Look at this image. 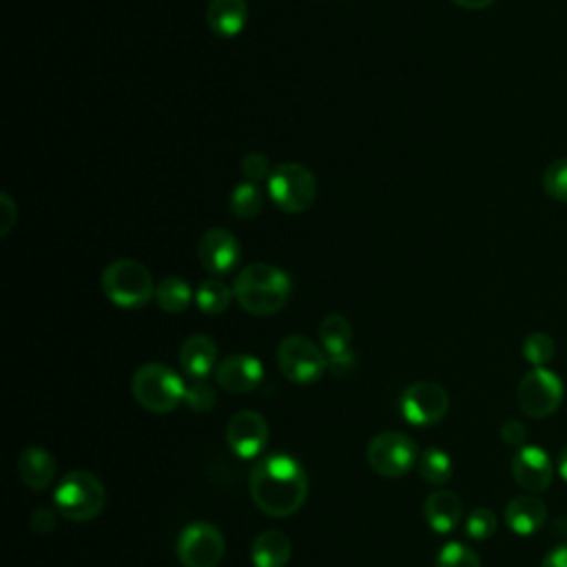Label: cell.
Returning <instances> with one entry per match:
<instances>
[{"mask_svg": "<svg viewBox=\"0 0 567 567\" xmlns=\"http://www.w3.org/2000/svg\"><path fill=\"white\" fill-rule=\"evenodd\" d=\"M252 503L268 516H292L306 501L308 476L290 454H268L252 465L248 478Z\"/></svg>", "mask_w": 567, "mask_h": 567, "instance_id": "cell-1", "label": "cell"}, {"mask_svg": "<svg viewBox=\"0 0 567 567\" xmlns=\"http://www.w3.org/2000/svg\"><path fill=\"white\" fill-rule=\"evenodd\" d=\"M292 292L290 275L272 264L255 261L241 268L233 281V295L241 310L255 317L279 312Z\"/></svg>", "mask_w": 567, "mask_h": 567, "instance_id": "cell-2", "label": "cell"}, {"mask_svg": "<svg viewBox=\"0 0 567 567\" xmlns=\"http://www.w3.org/2000/svg\"><path fill=\"white\" fill-rule=\"evenodd\" d=\"M104 297L126 310L144 308L151 299H155V288L157 284L153 281L151 270L131 257H120L113 259L104 270L100 279Z\"/></svg>", "mask_w": 567, "mask_h": 567, "instance_id": "cell-3", "label": "cell"}, {"mask_svg": "<svg viewBox=\"0 0 567 567\" xmlns=\"http://www.w3.org/2000/svg\"><path fill=\"white\" fill-rule=\"evenodd\" d=\"M55 512L73 523L93 520L106 505L102 481L84 470H73L60 478L53 492Z\"/></svg>", "mask_w": 567, "mask_h": 567, "instance_id": "cell-4", "label": "cell"}, {"mask_svg": "<svg viewBox=\"0 0 567 567\" xmlns=\"http://www.w3.org/2000/svg\"><path fill=\"white\" fill-rule=\"evenodd\" d=\"M131 390L135 401L144 410L153 414H166L173 412L184 401L186 383L173 368L153 361L135 370L131 379Z\"/></svg>", "mask_w": 567, "mask_h": 567, "instance_id": "cell-5", "label": "cell"}, {"mask_svg": "<svg viewBox=\"0 0 567 567\" xmlns=\"http://www.w3.org/2000/svg\"><path fill=\"white\" fill-rule=\"evenodd\" d=\"M268 197L284 213H303L317 199V179L299 162H284L268 177Z\"/></svg>", "mask_w": 567, "mask_h": 567, "instance_id": "cell-6", "label": "cell"}, {"mask_svg": "<svg viewBox=\"0 0 567 567\" xmlns=\"http://www.w3.org/2000/svg\"><path fill=\"white\" fill-rule=\"evenodd\" d=\"M279 372L292 383H312L328 370V354L303 334H288L277 346Z\"/></svg>", "mask_w": 567, "mask_h": 567, "instance_id": "cell-7", "label": "cell"}, {"mask_svg": "<svg viewBox=\"0 0 567 567\" xmlns=\"http://www.w3.org/2000/svg\"><path fill=\"white\" fill-rule=\"evenodd\" d=\"M365 461L379 476L399 478L419 463V447L408 434L390 430L370 439Z\"/></svg>", "mask_w": 567, "mask_h": 567, "instance_id": "cell-8", "label": "cell"}, {"mask_svg": "<svg viewBox=\"0 0 567 567\" xmlns=\"http://www.w3.org/2000/svg\"><path fill=\"white\" fill-rule=\"evenodd\" d=\"M565 396L563 379L549 368H532L516 388V401L520 410L532 419L554 414Z\"/></svg>", "mask_w": 567, "mask_h": 567, "instance_id": "cell-9", "label": "cell"}, {"mask_svg": "<svg viewBox=\"0 0 567 567\" xmlns=\"http://www.w3.org/2000/svg\"><path fill=\"white\" fill-rule=\"evenodd\" d=\"M224 534L206 520L186 525L177 536V560L184 567H217L224 558Z\"/></svg>", "mask_w": 567, "mask_h": 567, "instance_id": "cell-10", "label": "cell"}, {"mask_svg": "<svg viewBox=\"0 0 567 567\" xmlns=\"http://www.w3.org/2000/svg\"><path fill=\"white\" fill-rule=\"evenodd\" d=\"M450 408V396L443 385L434 381H416L401 394V414L408 423L427 427L439 423Z\"/></svg>", "mask_w": 567, "mask_h": 567, "instance_id": "cell-11", "label": "cell"}, {"mask_svg": "<svg viewBox=\"0 0 567 567\" xmlns=\"http://www.w3.org/2000/svg\"><path fill=\"white\" fill-rule=\"evenodd\" d=\"M195 252L202 268L213 277H224L233 272L241 259V246L237 237L226 228H208L197 239Z\"/></svg>", "mask_w": 567, "mask_h": 567, "instance_id": "cell-12", "label": "cell"}, {"mask_svg": "<svg viewBox=\"0 0 567 567\" xmlns=\"http://www.w3.org/2000/svg\"><path fill=\"white\" fill-rule=\"evenodd\" d=\"M226 443L239 458H255L268 443V423L259 412L239 410L228 419Z\"/></svg>", "mask_w": 567, "mask_h": 567, "instance_id": "cell-13", "label": "cell"}, {"mask_svg": "<svg viewBox=\"0 0 567 567\" xmlns=\"http://www.w3.org/2000/svg\"><path fill=\"white\" fill-rule=\"evenodd\" d=\"M512 476L527 494H538L549 487L554 478V463L543 447L523 445L512 456Z\"/></svg>", "mask_w": 567, "mask_h": 567, "instance_id": "cell-14", "label": "cell"}, {"mask_svg": "<svg viewBox=\"0 0 567 567\" xmlns=\"http://www.w3.org/2000/svg\"><path fill=\"white\" fill-rule=\"evenodd\" d=\"M264 368L261 361L252 354H230L221 359L215 368V381L221 390L233 392V394H244L255 390L261 383Z\"/></svg>", "mask_w": 567, "mask_h": 567, "instance_id": "cell-15", "label": "cell"}, {"mask_svg": "<svg viewBox=\"0 0 567 567\" xmlns=\"http://www.w3.org/2000/svg\"><path fill=\"white\" fill-rule=\"evenodd\" d=\"M505 525L516 534V536H532L536 534L547 518V507L545 503L534 496V494H520L514 496L505 505Z\"/></svg>", "mask_w": 567, "mask_h": 567, "instance_id": "cell-16", "label": "cell"}, {"mask_svg": "<svg viewBox=\"0 0 567 567\" xmlns=\"http://www.w3.org/2000/svg\"><path fill=\"white\" fill-rule=\"evenodd\" d=\"M179 368L190 379H206L217 368V346L206 334H190L179 346Z\"/></svg>", "mask_w": 567, "mask_h": 567, "instance_id": "cell-17", "label": "cell"}, {"mask_svg": "<svg viewBox=\"0 0 567 567\" xmlns=\"http://www.w3.org/2000/svg\"><path fill=\"white\" fill-rule=\"evenodd\" d=\"M423 516L432 532L450 534L463 518V503L454 492L436 489L425 498Z\"/></svg>", "mask_w": 567, "mask_h": 567, "instance_id": "cell-18", "label": "cell"}, {"mask_svg": "<svg viewBox=\"0 0 567 567\" xmlns=\"http://www.w3.org/2000/svg\"><path fill=\"white\" fill-rule=\"evenodd\" d=\"M18 476L20 481L29 487V489H47L53 483L55 476V461L53 456L38 445H29L20 452L18 463H16Z\"/></svg>", "mask_w": 567, "mask_h": 567, "instance_id": "cell-19", "label": "cell"}, {"mask_svg": "<svg viewBox=\"0 0 567 567\" xmlns=\"http://www.w3.org/2000/svg\"><path fill=\"white\" fill-rule=\"evenodd\" d=\"M248 20L246 0H210L206 9V24L219 38H235Z\"/></svg>", "mask_w": 567, "mask_h": 567, "instance_id": "cell-20", "label": "cell"}, {"mask_svg": "<svg viewBox=\"0 0 567 567\" xmlns=\"http://www.w3.org/2000/svg\"><path fill=\"white\" fill-rule=\"evenodd\" d=\"M290 551V538L281 529H264L250 543V560L255 567H286Z\"/></svg>", "mask_w": 567, "mask_h": 567, "instance_id": "cell-21", "label": "cell"}, {"mask_svg": "<svg viewBox=\"0 0 567 567\" xmlns=\"http://www.w3.org/2000/svg\"><path fill=\"white\" fill-rule=\"evenodd\" d=\"M319 341H321V348L326 350L328 357H337V354L348 352L350 341H352L350 321L339 312L326 315L323 321L319 323Z\"/></svg>", "mask_w": 567, "mask_h": 567, "instance_id": "cell-22", "label": "cell"}, {"mask_svg": "<svg viewBox=\"0 0 567 567\" xmlns=\"http://www.w3.org/2000/svg\"><path fill=\"white\" fill-rule=\"evenodd\" d=\"M155 301H157L159 310H164L168 315H177L190 306L193 290L186 279H182L177 275H166L159 279V284L155 288Z\"/></svg>", "mask_w": 567, "mask_h": 567, "instance_id": "cell-23", "label": "cell"}, {"mask_svg": "<svg viewBox=\"0 0 567 567\" xmlns=\"http://www.w3.org/2000/svg\"><path fill=\"white\" fill-rule=\"evenodd\" d=\"M235 299L233 286L224 284L217 277L204 279L195 290V303L204 315H221Z\"/></svg>", "mask_w": 567, "mask_h": 567, "instance_id": "cell-24", "label": "cell"}, {"mask_svg": "<svg viewBox=\"0 0 567 567\" xmlns=\"http://www.w3.org/2000/svg\"><path fill=\"white\" fill-rule=\"evenodd\" d=\"M228 208L239 219H255L264 208V193L259 184L239 182L228 195Z\"/></svg>", "mask_w": 567, "mask_h": 567, "instance_id": "cell-25", "label": "cell"}, {"mask_svg": "<svg viewBox=\"0 0 567 567\" xmlns=\"http://www.w3.org/2000/svg\"><path fill=\"white\" fill-rule=\"evenodd\" d=\"M419 474L430 485H443L452 478V458L439 447H427L419 456Z\"/></svg>", "mask_w": 567, "mask_h": 567, "instance_id": "cell-26", "label": "cell"}, {"mask_svg": "<svg viewBox=\"0 0 567 567\" xmlns=\"http://www.w3.org/2000/svg\"><path fill=\"white\" fill-rule=\"evenodd\" d=\"M523 357L534 368H547L556 354V341L547 332H532L523 341Z\"/></svg>", "mask_w": 567, "mask_h": 567, "instance_id": "cell-27", "label": "cell"}, {"mask_svg": "<svg viewBox=\"0 0 567 567\" xmlns=\"http://www.w3.org/2000/svg\"><path fill=\"white\" fill-rule=\"evenodd\" d=\"M436 567H481V558L467 545L452 540L439 549Z\"/></svg>", "mask_w": 567, "mask_h": 567, "instance_id": "cell-28", "label": "cell"}, {"mask_svg": "<svg viewBox=\"0 0 567 567\" xmlns=\"http://www.w3.org/2000/svg\"><path fill=\"white\" fill-rule=\"evenodd\" d=\"M543 190L554 199L567 204V157L554 159L543 173Z\"/></svg>", "mask_w": 567, "mask_h": 567, "instance_id": "cell-29", "label": "cell"}, {"mask_svg": "<svg viewBox=\"0 0 567 567\" xmlns=\"http://www.w3.org/2000/svg\"><path fill=\"white\" fill-rule=\"evenodd\" d=\"M496 527H498V520H496V514L489 507H476L465 518V534L472 540L492 538L496 534Z\"/></svg>", "mask_w": 567, "mask_h": 567, "instance_id": "cell-30", "label": "cell"}, {"mask_svg": "<svg viewBox=\"0 0 567 567\" xmlns=\"http://www.w3.org/2000/svg\"><path fill=\"white\" fill-rule=\"evenodd\" d=\"M217 396L213 385L206 379H193L190 383H186V394H184V403L195 410V412H208L215 405Z\"/></svg>", "mask_w": 567, "mask_h": 567, "instance_id": "cell-31", "label": "cell"}, {"mask_svg": "<svg viewBox=\"0 0 567 567\" xmlns=\"http://www.w3.org/2000/svg\"><path fill=\"white\" fill-rule=\"evenodd\" d=\"M239 168H241L244 179H246V182H252V184H259L261 179L270 177V173H272L268 157H266L264 153H259V151L246 153V155L241 157Z\"/></svg>", "mask_w": 567, "mask_h": 567, "instance_id": "cell-32", "label": "cell"}, {"mask_svg": "<svg viewBox=\"0 0 567 567\" xmlns=\"http://www.w3.org/2000/svg\"><path fill=\"white\" fill-rule=\"evenodd\" d=\"M18 221V206L9 193L0 195V235H9Z\"/></svg>", "mask_w": 567, "mask_h": 567, "instance_id": "cell-33", "label": "cell"}, {"mask_svg": "<svg viewBox=\"0 0 567 567\" xmlns=\"http://www.w3.org/2000/svg\"><path fill=\"white\" fill-rule=\"evenodd\" d=\"M501 439L505 445H512V447H523L525 445V436H527V430L523 427L520 421L516 419H507L503 425H501Z\"/></svg>", "mask_w": 567, "mask_h": 567, "instance_id": "cell-34", "label": "cell"}, {"mask_svg": "<svg viewBox=\"0 0 567 567\" xmlns=\"http://www.w3.org/2000/svg\"><path fill=\"white\" fill-rule=\"evenodd\" d=\"M55 509H49V507H38V509H33V514H31V527H33V532H38V534H49V532H53V527H55Z\"/></svg>", "mask_w": 567, "mask_h": 567, "instance_id": "cell-35", "label": "cell"}, {"mask_svg": "<svg viewBox=\"0 0 567 567\" xmlns=\"http://www.w3.org/2000/svg\"><path fill=\"white\" fill-rule=\"evenodd\" d=\"M540 567H567V543L554 545L540 560Z\"/></svg>", "mask_w": 567, "mask_h": 567, "instance_id": "cell-36", "label": "cell"}, {"mask_svg": "<svg viewBox=\"0 0 567 567\" xmlns=\"http://www.w3.org/2000/svg\"><path fill=\"white\" fill-rule=\"evenodd\" d=\"M456 7L461 9H470V11H478V9H487L494 0H452Z\"/></svg>", "mask_w": 567, "mask_h": 567, "instance_id": "cell-37", "label": "cell"}, {"mask_svg": "<svg viewBox=\"0 0 567 567\" xmlns=\"http://www.w3.org/2000/svg\"><path fill=\"white\" fill-rule=\"evenodd\" d=\"M556 467H558V474H560V478L567 483V445L560 450V454H558V463H556Z\"/></svg>", "mask_w": 567, "mask_h": 567, "instance_id": "cell-38", "label": "cell"}]
</instances>
